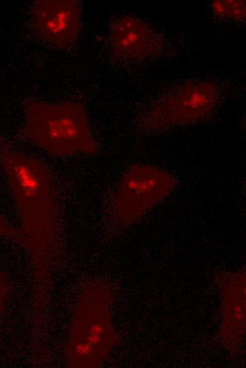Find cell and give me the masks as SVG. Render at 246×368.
<instances>
[{
    "label": "cell",
    "instance_id": "1",
    "mask_svg": "<svg viewBox=\"0 0 246 368\" xmlns=\"http://www.w3.org/2000/svg\"><path fill=\"white\" fill-rule=\"evenodd\" d=\"M0 166L17 207L32 268L31 318H49L52 285L64 254L63 205L50 169L13 148L0 149Z\"/></svg>",
    "mask_w": 246,
    "mask_h": 368
},
{
    "label": "cell",
    "instance_id": "2",
    "mask_svg": "<svg viewBox=\"0 0 246 368\" xmlns=\"http://www.w3.org/2000/svg\"><path fill=\"white\" fill-rule=\"evenodd\" d=\"M113 297L105 280L81 281L64 346L66 367H100L120 343L122 337L112 322Z\"/></svg>",
    "mask_w": 246,
    "mask_h": 368
},
{
    "label": "cell",
    "instance_id": "3",
    "mask_svg": "<svg viewBox=\"0 0 246 368\" xmlns=\"http://www.w3.org/2000/svg\"><path fill=\"white\" fill-rule=\"evenodd\" d=\"M24 123L16 137L36 144L49 154H95L98 149L83 105L66 100L48 103L31 99L21 103Z\"/></svg>",
    "mask_w": 246,
    "mask_h": 368
},
{
    "label": "cell",
    "instance_id": "4",
    "mask_svg": "<svg viewBox=\"0 0 246 368\" xmlns=\"http://www.w3.org/2000/svg\"><path fill=\"white\" fill-rule=\"evenodd\" d=\"M175 179L157 167L134 164L122 176L108 204L112 222L127 227L142 217L175 188Z\"/></svg>",
    "mask_w": 246,
    "mask_h": 368
},
{
    "label": "cell",
    "instance_id": "5",
    "mask_svg": "<svg viewBox=\"0 0 246 368\" xmlns=\"http://www.w3.org/2000/svg\"><path fill=\"white\" fill-rule=\"evenodd\" d=\"M219 98V88L213 81L183 84L159 99L142 117L139 127L155 132L199 122L215 110Z\"/></svg>",
    "mask_w": 246,
    "mask_h": 368
},
{
    "label": "cell",
    "instance_id": "6",
    "mask_svg": "<svg viewBox=\"0 0 246 368\" xmlns=\"http://www.w3.org/2000/svg\"><path fill=\"white\" fill-rule=\"evenodd\" d=\"M32 20L41 36L59 48L69 47L81 26L79 4L75 0H38L32 7Z\"/></svg>",
    "mask_w": 246,
    "mask_h": 368
},
{
    "label": "cell",
    "instance_id": "7",
    "mask_svg": "<svg viewBox=\"0 0 246 368\" xmlns=\"http://www.w3.org/2000/svg\"><path fill=\"white\" fill-rule=\"evenodd\" d=\"M109 38L113 53L128 60L148 58L161 45L156 31L144 21L131 15L122 16L114 22Z\"/></svg>",
    "mask_w": 246,
    "mask_h": 368
},
{
    "label": "cell",
    "instance_id": "8",
    "mask_svg": "<svg viewBox=\"0 0 246 368\" xmlns=\"http://www.w3.org/2000/svg\"><path fill=\"white\" fill-rule=\"evenodd\" d=\"M242 271L228 274L221 280L222 322L221 334L228 345L237 347L245 325V281Z\"/></svg>",
    "mask_w": 246,
    "mask_h": 368
},
{
    "label": "cell",
    "instance_id": "9",
    "mask_svg": "<svg viewBox=\"0 0 246 368\" xmlns=\"http://www.w3.org/2000/svg\"><path fill=\"white\" fill-rule=\"evenodd\" d=\"M212 15L218 19L242 21L246 9L244 0H215L211 3Z\"/></svg>",
    "mask_w": 246,
    "mask_h": 368
},
{
    "label": "cell",
    "instance_id": "10",
    "mask_svg": "<svg viewBox=\"0 0 246 368\" xmlns=\"http://www.w3.org/2000/svg\"><path fill=\"white\" fill-rule=\"evenodd\" d=\"M0 237L10 240L17 244L25 253L28 250V242L21 229L11 225L5 218L0 215Z\"/></svg>",
    "mask_w": 246,
    "mask_h": 368
},
{
    "label": "cell",
    "instance_id": "11",
    "mask_svg": "<svg viewBox=\"0 0 246 368\" xmlns=\"http://www.w3.org/2000/svg\"><path fill=\"white\" fill-rule=\"evenodd\" d=\"M10 285L6 277L0 271V315L3 312L9 296Z\"/></svg>",
    "mask_w": 246,
    "mask_h": 368
},
{
    "label": "cell",
    "instance_id": "12",
    "mask_svg": "<svg viewBox=\"0 0 246 368\" xmlns=\"http://www.w3.org/2000/svg\"><path fill=\"white\" fill-rule=\"evenodd\" d=\"M4 148H13L12 144L0 133V149Z\"/></svg>",
    "mask_w": 246,
    "mask_h": 368
}]
</instances>
